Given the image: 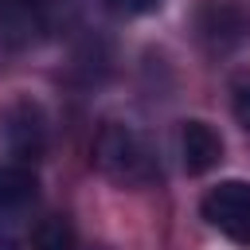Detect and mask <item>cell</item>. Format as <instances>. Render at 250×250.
Instances as JSON below:
<instances>
[{
    "label": "cell",
    "mask_w": 250,
    "mask_h": 250,
    "mask_svg": "<svg viewBox=\"0 0 250 250\" xmlns=\"http://www.w3.org/2000/svg\"><path fill=\"white\" fill-rule=\"evenodd\" d=\"M0 137H4V148L20 164L39 160L47 152V113H43V105L31 102V98L12 102L0 117Z\"/></svg>",
    "instance_id": "2"
},
{
    "label": "cell",
    "mask_w": 250,
    "mask_h": 250,
    "mask_svg": "<svg viewBox=\"0 0 250 250\" xmlns=\"http://www.w3.org/2000/svg\"><path fill=\"white\" fill-rule=\"evenodd\" d=\"M31 250H78V238H74V227L66 215H47L35 223L31 230Z\"/></svg>",
    "instance_id": "7"
},
{
    "label": "cell",
    "mask_w": 250,
    "mask_h": 250,
    "mask_svg": "<svg viewBox=\"0 0 250 250\" xmlns=\"http://www.w3.org/2000/svg\"><path fill=\"white\" fill-rule=\"evenodd\" d=\"M113 4H117V12H125V16H148V12L160 8V0H113Z\"/></svg>",
    "instance_id": "9"
},
{
    "label": "cell",
    "mask_w": 250,
    "mask_h": 250,
    "mask_svg": "<svg viewBox=\"0 0 250 250\" xmlns=\"http://www.w3.org/2000/svg\"><path fill=\"white\" fill-rule=\"evenodd\" d=\"M94 160H98L102 176H109L121 188H145L156 180V156H152L148 137L121 121L102 125V133L94 141Z\"/></svg>",
    "instance_id": "1"
},
{
    "label": "cell",
    "mask_w": 250,
    "mask_h": 250,
    "mask_svg": "<svg viewBox=\"0 0 250 250\" xmlns=\"http://www.w3.org/2000/svg\"><path fill=\"white\" fill-rule=\"evenodd\" d=\"M180 160L188 176H203L223 160V137L207 121H184L180 129Z\"/></svg>",
    "instance_id": "5"
},
{
    "label": "cell",
    "mask_w": 250,
    "mask_h": 250,
    "mask_svg": "<svg viewBox=\"0 0 250 250\" xmlns=\"http://www.w3.org/2000/svg\"><path fill=\"white\" fill-rule=\"evenodd\" d=\"M230 105H234L238 125L250 133V70H242V74L230 82Z\"/></svg>",
    "instance_id": "8"
},
{
    "label": "cell",
    "mask_w": 250,
    "mask_h": 250,
    "mask_svg": "<svg viewBox=\"0 0 250 250\" xmlns=\"http://www.w3.org/2000/svg\"><path fill=\"white\" fill-rule=\"evenodd\" d=\"M0 250H16V246H12V238H4V234H0Z\"/></svg>",
    "instance_id": "10"
},
{
    "label": "cell",
    "mask_w": 250,
    "mask_h": 250,
    "mask_svg": "<svg viewBox=\"0 0 250 250\" xmlns=\"http://www.w3.org/2000/svg\"><path fill=\"white\" fill-rule=\"evenodd\" d=\"M39 199V180L27 164H0V219L16 223L20 215H27Z\"/></svg>",
    "instance_id": "6"
},
{
    "label": "cell",
    "mask_w": 250,
    "mask_h": 250,
    "mask_svg": "<svg viewBox=\"0 0 250 250\" xmlns=\"http://www.w3.org/2000/svg\"><path fill=\"white\" fill-rule=\"evenodd\" d=\"M203 219L230 242H250V184L223 180L203 195Z\"/></svg>",
    "instance_id": "3"
},
{
    "label": "cell",
    "mask_w": 250,
    "mask_h": 250,
    "mask_svg": "<svg viewBox=\"0 0 250 250\" xmlns=\"http://www.w3.org/2000/svg\"><path fill=\"white\" fill-rule=\"evenodd\" d=\"M43 0H0V47H31L43 35Z\"/></svg>",
    "instance_id": "4"
}]
</instances>
